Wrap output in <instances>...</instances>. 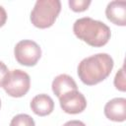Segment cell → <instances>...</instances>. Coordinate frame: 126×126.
Returning a JSON list of instances; mask_svg holds the SVG:
<instances>
[{
	"label": "cell",
	"instance_id": "6da1fadb",
	"mask_svg": "<svg viewBox=\"0 0 126 126\" xmlns=\"http://www.w3.org/2000/svg\"><path fill=\"white\" fill-rule=\"evenodd\" d=\"M114 66L112 57L107 53H96L84 58L78 65V76L87 86H94L105 80Z\"/></svg>",
	"mask_w": 126,
	"mask_h": 126
},
{
	"label": "cell",
	"instance_id": "7a4b0ae2",
	"mask_svg": "<svg viewBox=\"0 0 126 126\" xmlns=\"http://www.w3.org/2000/svg\"><path fill=\"white\" fill-rule=\"evenodd\" d=\"M74 34L93 47L105 45L111 36L110 29L104 23L90 17L80 18L73 25Z\"/></svg>",
	"mask_w": 126,
	"mask_h": 126
},
{
	"label": "cell",
	"instance_id": "3957f363",
	"mask_svg": "<svg viewBox=\"0 0 126 126\" xmlns=\"http://www.w3.org/2000/svg\"><path fill=\"white\" fill-rule=\"evenodd\" d=\"M61 11L59 0H37L31 12L30 20L38 29L50 28Z\"/></svg>",
	"mask_w": 126,
	"mask_h": 126
},
{
	"label": "cell",
	"instance_id": "277c9868",
	"mask_svg": "<svg viewBox=\"0 0 126 126\" xmlns=\"http://www.w3.org/2000/svg\"><path fill=\"white\" fill-rule=\"evenodd\" d=\"M2 87L8 95L12 97H22L30 90L31 78L25 71L15 69L9 71Z\"/></svg>",
	"mask_w": 126,
	"mask_h": 126
},
{
	"label": "cell",
	"instance_id": "5b68a950",
	"mask_svg": "<svg viewBox=\"0 0 126 126\" xmlns=\"http://www.w3.org/2000/svg\"><path fill=\"white\" fill-rule=\"evenodd\" d=\"M14 55L18 63L24 66H34L41 57V48L33 40L24 39L19 41L14 48Z\"/></svg>",
	"mask_w": 126,
	"mask_h": 126
},
{
	"label": "cell",
	"instance_id": "8992f818",
	"mask_svg": "<svg viewBox=\"0 0 126 126\" xmlns=\"http://www.w3.org/2000/svg\"><path fill=\"white\" fill-rule=\"evenodd\" d=\"M59 103L62 110L69 114L81 113L87 107V99L78 90L68 92L61 95L59 97Z\"/></svg>",
	"mask_w": 126,
	"mask_h": 126
},
{
	"label": "cell",
	"instance_id": "52a82bcc",
	"mask_svg": "<svg viewBox=\"0 0 126 126\" xmlns=\"http://www.w3.org/2000/svg\"><path fill=\"white\" fill-rule=\"evenodd\" d=\"M104 115L114 122H123L126 119V98L114 97L104 105Z\"/></svg>",
	"mask_w": 126,
	"mask_h": 126
},
{
	"label": "cell",
	"instance_id": "ba28073f",
	"mask_svg": "<svg viewBox=\"0 0 126 126\" xmlns=\"http://www.w3.org/2000/svg\"><path fill=\"white\" fill-rule=\"evenodd\" d=\"M105 16L112 24L120 27L126 26V2L123 0H114L107 4Z\"/></svg>",
	"mask_w": 126,
	"mask_h": 126
},
{
	"label": "cell",
	"instance_id": "9c48e42d",
	"mask_svg": "<svg viewBox=\"0 0 126 126\" xmlns=\"http://www.w3.org/2000/svg\"><path fill=\"white\" fill-rule=\"evenodd\" d=\"M31 109L34 114L38 116H46L49 115L54 109V101L50 95L46 94H36L30 103Z\"/></svg>",
	"mask_w": 126,
	"mask_h": 126
},
{
	"label": "cell",
	"instance_id": "30bf717a",
	"mask_svg": "<svg viewBox=\"0 0 126 126\" xmlns=\"http://www.w3.org/2000/svg\"><path fill=\"white\" fill-rule=\"evenodd\" d=\"M52 92L59 98L64 94L77 90V84L74 79L67 74H60L54 78L52 81Z\"/></svg>",
	"mask_w": 126,
	"mask_h": 126
},
{
	"label": "cell",
	"instance_id": "8fae6325",
	"mask_svg": "<svg viewBox=\"0 0 126 126\" xmlns=\"http://www.w3.org/2000/svg\"><path fill=\"white\" fill-rule=\"evenodd\" d=\"M10 126H35V123L33 118L29 114L20 113L12 118Z\"/></svg>",
	"mask_w": 126,
	"mask_h": 126
},
{
	"label": "cell",
	"instance_id": "7c38bea8",
	"mask_svg": "<svg viewBox=\"0 0 126 126\" xmlns=\"http://www.w3.org/2000/svg\"><path fill=\"white\" fill-rule=\"evenodd\" d=\"M69 7L74 12H84L91 5L90 0H69Z\"/></svg>",
	"mask_w": 126,
	"mask_h": 126
},
{
	"label": "cell",
	"instance_id": "4fadbf2b",
	"mask_svg": "<svg viewBox=\"0 0 126 126\" xmlns=\"http://www.w3.org/2000/svg\"><path fill=\"white\" fill-rule=\"evenodd\" d=\"M114 86L115 88L120 92L126 91V82H125V73H124V67H121L118 72L116 73L114 77Z\"/></svg>",
	"mask_w": 126,
	"mask_h": 126
},
{
	"label": "cell",
	"instance_id": "5bb4252c",
	"mask_svg": "<svg viewBox=\"0 0 126 126\" xmlns=\"http://www.w3.org/2000/svg\"><path fill=\"white\" fill-rule=\"evenodd\" d=\"M9 74V70L8 67L5 65L4 62L0 61V87L3 86V83L7 77V75Z\"/></svg>",
	"mask_w": 126,
	"mask_h": 126
},
{
	"label": "cell",
	"instance_id": "9a60e30c",
	"mask_svg": "<svg viewBox=\"0 0 126 126\" xmlns=\"http://www.w3.org/2000/svg\"><path fill=\"white\" fill-rule=\"evenodd\" d=\"M6 21H7V13H6V10L0 5V28L5 25Z\"/></svg>",
	"mask_w": 126,
	"mask_h": 126
},
{
	"label": "cell",
	"instance_id": "2e32d148",
	"mask_svg": "<svg viewBox=\"0 0 126 126\" xmlns=\"http://www.w3.org/2000/svg\"><path fill=\"white\" fill-rule=\"evenodd\" d=\"M63 126H86V124L80 120H70L64 123Z\"/></svg>",
	"mask_w": 126,
	"mask_h": 126
},
{
	"label": "cell",
	"instance_id": "e0dca14e",
	"mask_svg": "<svg viewBox=\"0 0 126 126\" xmlns=\"http://www.w3.org/2000/svg\"><path fill=\"white\" fill-rule=\"evenodd\" d=\"M0 108H1V99H0Z\"/></svg>",
	"mask_w": 126,
	"mask_h": 126
}]
</instances>
